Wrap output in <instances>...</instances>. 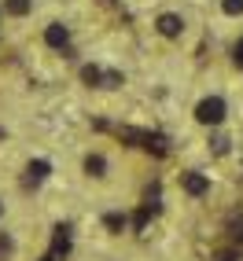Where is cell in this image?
Here are the masks:
<instances>
[{
    "mask_svg": "<svg viewBox=\"0 0 243 261\" xmlns=\"http://www.w3.org/2000/svg\"><path fill=\"white\" fill-rule=\"evenodd\" d=\"M196 121H199V125H206V129H217L221 125V121L225 118H229V103H225V96H203L199 103H196Z\"/></svg>",
    "mask_w": 243,
    "mask_h": 261,
    "instance_id": "6da1fadb",
    "label": "cell"
},
{
    "mask_svg": "<svg viewBox=\"0 0 243 261\" xmlns=\"http://www.w3.org/2000/svg\"><path fill=\"white\" fill-rule=\"evenodd\" d=\"M184 15L181 11H162V15H155V33L166 41H181L184 37Z\"/></svg>",
    "mask_w": 243,
    "mask_h": 261,
    "instance_id": "7a4b0ae2",
    "label": "cell"
},
{
    "mask_svg": "<svg viewBox=\"0 0 243 261\" xmlns=\"http://www.w3.org/2000/svg\"><path fill=\"white\" fill-rule=\"evenodd\" d=\"M41 37H44V44H48L52 51H63V56H70V26H66V22H48Z\"/></svg>",
    "mask_w": 243,
    "mask_h": 261,
    "instance_id": "3957f363",
    "label": "cell"
},
{
    "mask_svg": "<svg viewBox=\"0 0 243 261\" xmlns=\"http://www.w3.org/2000/svg\"><path fill=\"white\" fill-rule=\"evenodd\" d=\"M81 173L89 180H107V173H111V162H107V154L103 151H89L81 159Z\"/></svg>",
    "mask_w": 243,
    "mask_h": 261,
    "instance_id": "277c9868",
    "label": "cell"
},
{
    "mask_svg": "<svg viewBox=\"0 0 243 261\" xmlns=\"http://www.w3.org/2000/svg\"><path fill=\"white\" fill-rule=\"evenodd\" d=\"M181 188H184L192 199H199V195H206V191H210V177H203V173L188 169V173H181Z\"/></svg>",
    "mask_w": 243,
    "mask_h": 261,
    "instance_id": "5b68a950",
    "label": "cell"
},
{
    "mask_svg": "<svg viewBox=\"0 0 243 261\" xmlns=\"http://www.w3.org/2000/svg\"><path fill=\"white\" fill-rule=\"evenodd\" d=\"M0 11L8 19H30L33 15V0H0Z\"/></svg>",
    "mask_w": 243,
    "mask_h": 261,
    "instance_id": "8992f818",
    "label": "cell"
},
{
    "mask_svg": "<svg viewBox=\"0 0 243 261\" xmlns=\"http://www.w3.org/2000/svg\"><path fill=\"white\" fill-rule=\"evenodd\" d=\"M48 173H52V162H48V159H33V162L26 166V184H41V180H48Z\"/></svg>",
    "mask_w": 243,
    "mask_h": 261,
    "instance_id": "52a82bcc",
    "label": "cell"
},
{
    "mask_svg": "<svg viewBox=\"0 0 243 261\" xmlns=\"http://www.w3.org/2000/svg\"><path fill=\"white\" fill-rule=\"evenodd\" d=\"M103 77H107V70H100L96 63H85L81 66V81L89 85V89H103Z\"/></svg>",
    "mask_w": 243,
    "mask_h": 261,
    "instance_id": "ba28073f",
    "label": "cell"
},
{
    "mask_svg": "<svg viewBox=\"0 0 243 261\" xmlns=\"http://www.w3.org/2000/svg\"><path fill=\"white\" fill-rule=\"evenodd\" d=\"M15 257V239L11 232H0V261H11Z\"/></svg>",
    "mask_w": 243,
    "mask_h": 261,
    "instance_id": "9c48e42d",
    "label": "cell"
},
{
    "mask_svg": "<svg viewBox=\"0 0 243 261\" xmlns=\"http://www.w3.org/2000/svg\"><path fill=\"white\" fill-rule=\"evenodd\" d=\"M221 15H229V19H239V15H243V0H221Z\"/></svg>",
    "mask_w": 243,
    "mask_h": 261,
    "instance_id": "30bf717a",
    "label": "cell"
},
{
    "mask_svg": "<svg viewBox=\"0 0 243 261\" xmlns=\"http://www.w3.org/2000/svg\"><path fill=\"white\" fill-rule=\"evenodd\" d=\"M103 224H107L111 232H121V228H126V214H107V217H103Z\"/></svg>",
    "mask_w": 243,
    "mask_h": 261,
    "instance_id": "8fae6325",
    "label": "cell"
},
{
    "mask_svg": "<svg viewBox=\"0 0 243 261\" xmlns=\"http://www.w3.org/2000/svg\"><path fill=\"white\" fill-rule=\"evenodd\" d=\"M236 59H239V63H243V41H239V48H236Z\"/></svg>",
    "mask_w": 243,
    "mask_h": 261,
    "instance_id": "7c38bea8",
    "label": "cell"
},
{
    "mask_svg": "<svg viewBox=\"0 0 243 261\" xmlns=\"http://www.w3.org/2000/svg\"><path fill=\"white\" fill-rule=\"evenodd\" d=\"M0 217H4V202H0Z\"/></svg>",
    "mask_w": 243,
    "mask_h": 261,
    "instance_id": "4fadbf2b",
    "label": "cell"
},
{
    "mask_svg": "<svg viewBox=\"0 0 243 261\" xmlns=\"http://www.w3.org/2000/svg\"><path fill=\"white\" fill-rule=\"evenodd\" d=\"M41 261H52V257H41Z\"/></svg>",
    "mask_w": 243,
    "mask_h": 261,
    "instance_id": "5bb4252c",
    "label": "cell"
}]
</instances>
